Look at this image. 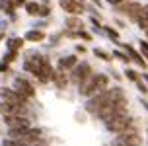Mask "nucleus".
Instances as JSON below:
<instances>
[{"mask_svg": "<svg viewBox=\"0 0 148 146\" xmlns=\"http://www.w3.org/2000/svg\"><path fill=\"white\" fill-rule=\"evenodd\" d=\"M121 97H125V92H123L119 86L117 88H107V90H103V92L96 94L88 103H86V111L92 113V115H96L103 105H107V103L113 101V99H121Z\"/></svg>", "mask_w": 148, "mask_h": 146, "instance_id": "obj_1", "label": "nucleus"}, {"mask_svg": "<svg viewBox=\"0 0 148 146\" xmlns=\"http://www.w3.org/2000/svg\"><path fill=\"white\" fill-rule=\"evenodd\" d=\"M109 88V78L105 74H90L86 80L80 84V95L84 97H90V95H96L99 92H103Z\"/></svg>", "mask_w": 148, "mask_h": 146, "instance_id": "obj_2", "label": "nucleus"}, {"mask_svg": "<svg viewBox=\"0 0 148 146\" xmlns=\"http://www.w3.org/2000/svg\"><path fill=\"white\" fill-rule=\"evenodd\" d=\"M105 129L109 132H125L129 127H131V123H133V119L125 113H117V115L109 117V119H105Z\"/></svg>", "mask_w": 148, "mask_h": 146, "instance_id": "obj_3", "label": "nucleus"}, {"mask_svg": "<svg viewBox=\"0 0 148 146\" xmlns=\"http://www.w3.org/2000/svg\"><path fill=\"white\" fill-rule=\"evenodd\" d=\"M125 111H127V97H121V99H113V101H109L107 105H103V107L96 113V117L101 119V121H105V119L117 115V113H125Z\"/></svg>", "mask_w": 148, "mask_h": 146, "instance_id": "obj_4", "label": "nucleus"}, {"mask_svg": "<svg viewBox=\"0 0 148 146\" xmlns=\"http://www.w3.org/2000/svg\"><path fill=\"white\" fill-rule=\"evenodd\" d=\"M142 8H144V6H142L140 2H131V0H129V2L119 4L117 12H119V14H123V16H129L131 20L136 22V20H138V16H140V12H142Z\"/></svg>", "mask_w": 148, "mask_h": 146, "instance_id": "obj_5", "label": "nucleus"}, {"mask_svg": "<svg viewBox=\"0 0 148 146\" xmlns=\"http://www.w3.org/2000/svg\"><path fill=\"white\" fill-rule=\"evenodd\" d=\"M115 146H140V136L136 134V132H129V131H125V132H121L117 138H115V142H113Z\"/></svg>", "mask_w": 148, "mask_h": 146, "instance_id": "obj_6", "label": "nucleus"}, {"mask_svg": "<svg viewBox=\"0 0 148 146\" xmlns=\"http://www.w3.org/2000/svg\"><path fill=\"white\" fill-rule=\"evenodd\" d=\"M90 74H92V66L88 64V62H82V64H76L72 68V82L74 84H78L80 86L82 82L88 78Z\"/></svg>", "mask_w": 148, "mask_h": 146, "instance_id": "obj_7", "label": "nucleus"}, {"mask_svg": "<svg viewBox=\"0 0 148 146\" xmlns=\"http://www.w3.org/2000/svg\"><path fill=\"white\" fill-rule=\"evenodd\" d=\"M14 90L18 92V94H22L25 99H31V97L35 95V88L31 86L25 78H16L14 80Z\"/></svg>", "mask_w": 148, "mask_h": 146, "instance_id": "obj_8", "label": "nucleus"}, {"mask_svg": "<svg viewBox=\"0 0 148 146\" xmlns=\"http://www.w3.org/2000/svg\"><path fill=\"white\" fill-rule=\"evenodd\" d=\"M0 113H4V115H20V113H25V105L12 103V101H2L0 103Z\"/></svg>", "mask_w": 148, "mask_h": 146, "instance_id": "obj_9", "label": "nucleus"}, {"mask_svg": "<svg viewBox=\"0 0 148 146\" xmlns=\"http://www.w3.org/2000/svg\"><path fill=\"white\" fill-rule=\"evenodd\" d=\"M6 125L10 129H29V119L27 117H20V115H8Z\"/></svg>", "mask_w": 148, "mask_h": 146, "instance_id": "obj_10", "label": "nucleus"}, {"mask_svg": "<svg viewBox=\"0 0 148 146\" xmlns=\"http://www.w3.org/2000/svg\"><path fill=\"white\" fill-rule=\"evenodd\" d=\"M60 8H62L64 12H68V14H72V16H78V14L84 12L82 4L76 2V0H60Z\"/></svg>", "mask_w": 148, "mask_h": 146, "instance_id": "obj_11", "label": "nucleus"}, {"mask_svg": "<svg viewBox=\"0 0 148 146\" xmlns=\"http://www.w3.org/2000/svg\"><path fill=\"white\" fill-rule=\"evenodd\" d=\"M123 49H125V51L131 55V60H134V62H136L138 66H142V68H146V60L142 58V55H140L138 51H134L131 45H123Z\"/></svg>", "mask_w": 148, "mask_h": 146, "instance_id": "obj_12", "label": "nucleus"}, {"mask_svg": "<svg viewBox=\"0 0 148 146\" xmlns=\"http://www.w3.org/2000/svg\"><path fill=\"white\" fill-rule=\"evenodd\" d=\"M76 64H78L76 57H60V60H59V70H60V72H64V70L74 68Z\"/></svg>", "mask_w": 148, "mask_h": 146, "instance_id": "obj_13", "label": "nucleus"}, {"mask_svg": "<svg viewBox=\"0 0 148 146\" xmlns=\"http://www.w3.org/2000/svg\"><path fill=\"white\" fill-rule=\"evenodd\" d=\"M43 39H45V33L41 29H31V31L25 33V41H31V43H39Z\"/></svg>", "mask_w": 148, "mask_h": 146, "instance_id": "obj_14", "label": "nucleus"}, {"mask_svg": "<svg viewBox=\"0 0 148 146\" xmlns=\"http://www.w3.org/2000/svg\"><path fill=\"white\" fill-rule=\"evenodd\" d=\"M136 23H138V27H140V29H146L148 27V6L142 8V12H140V16H138Z\"/></svg>", "mask_w": 148, "mask_h": 146, "instance_id": "obj_15", "label": "nucleus"}, {"mask_svg": "<svg viewBox=\"0 0 148 146\" xmlns=\"http://www.w3.org/2000/svg\"><path fill=\"white\" fill-rule=\"evenodd\" d=\"M39 10H41V6L37 2H25V12L29 16H39Z\"/></svg>", "mask_w": 148, "mask_h": 146, "instance_id": "obj_16", "label": "nucleus"}, {"mask_svg": "<svg viewBox=\"0 0 148 146\" xmlns=\"http://www.w3.org/2000/svg\"><path fill=\"white\" fill-rule=\"evenodd\" d=\"M53 80L57 82V86L59 88H66V84H68V80H66V76H64V72H55V76H53Z\"/></svg>", "mask_w": 148, "mask_h": 146, "instance_id": "obj_17", "label": "nucleus"}, {"mask_svg": "<svg viewBox=\"0 0 148 146\" xmlns=\"http://www.w3.org/2000/svg\"><path fill=\"white\" fill-rule=\"evenodd\" d=\"M125 78H127V80H131V82H134V84H136V82H140L138 72L133 70V68H127V70H125Z\"/></svg>", "mask_w": 148, "mask_h": 146, "instance_id": "obj_18", "label": "nucleus"}, {"mask_svg": "<svg viewBox=\"0 0 148 146\" xmlns=\"http://www.w3.org/2000/svg\"><path fill=\"white\" fill-rule=\"evenodd\" d=\"M66 27L68 29H82V22L76 20V18H70V20H66Z\"/></svg>", "mask_w": 148, "mask_h": 146, "instance_id": "obj_19", "label": "nucleus"}, {"mask_svg": "<svg viewBox=\"0 0 148 146\" xmlns=\"http://www.w3.org/2000/svg\"><path fill=\"white\" fill-rule=\"evenodd\" d=\"M22 45H23L22 39H10V41H8V49H10V51H18Z\"/></svg>", "mask_w": 148, "mask_h": 146, "instance_id": "obj_20", "label": "nucleus"}, {"mask_svg": "<svg viewBox=\"0 0 148 146\" xmlns=\"http://www.w3.org/2000/svg\"><path fill=\"white\" fill-rule=\"evenodd\" d=\"M94 55L97 58H101V60H111V55L107 51H103V49H94Z\"/></svg>", "mask_w": 148, "mask_h": 146, "instance_id": "obj_21", "label": "nucleus"}, {"mask_svg": "<svg viewBox=\"0 0 148 146\" xmlns=\"http://www.w3.org/2000/svg\"><path fill=\"white\" fill-rule=\"evenodd\" d=\"M113 57H117L119 60H123V62H131V57H127L125 53H121V51H115V53H113Z\"/></svg>", "mask_w": 148, "mask_h": 146, "instance_id": "obj_22", "label": "nucleus"}, {"mask_svg": "<svg viewBox=\"0 0 148 146\" xmlns=\"http://www.w3.org/2000/svg\"><path fill=\"white\" fill-rule=\"evenodd\" d=\"M105 33H107V35H109L111 39H113V41H119V33L115 31V29H111V27H105Z\"/></svg>", "mask_w": 148, "mask_h": 146, "instance_id": "obj_23", "label": "nucleus"}, {"mask_svg": "<svg viewBox=\"0 0 148 146\" xmlns=\"http://www.w3.org/2000/svg\"><path fill=\"white\" fill-rule=\"evenodd\" d=\"M140 53L148 58V41H144V39L140 41Z\"/></svg>", "mask_w": 148, "mask_h": 146, "instance_id": "obj_24", "label": "nucleus"}, {"mask_svg": "<svg viewBox=\"0 0 148 146\" xmlns=\"http://www.w3.org/2000/svg\"><path fill=\"white\" fill-rule=\"evenodd\" d=\"M136 88L140 90L142 94H148V86H146V84H142V80H140V82H136Z\"/></svg>", "mask_w": 148, "mask_h": 146, "instance_id": "obj_25", "label": "nucleus"}, {"mask_svg": "<svg viewBox=\"0 0 148 146\" xmlns=\"http://www.w3.org/2000/svg\"><path fill=\"white\" fill-rule=\"evenodd\" d=\"M123 2H129V0H107V4H111V6H119Z\"/></svg>", "mask_w": 148, "mask_h": 146, "instance_id": "obj_26", "label": "nucleus"}, {"mask_svg": "<svg viewBox=\"0 0 148 146\" xmlns=\"http://www.w3.org/2000/svg\"><path fill=\"white\" fill-rule=\"evenodd\" d=\"M76 53H82V55H84V53H86V47H84V45H76Z\"/></svg>", "mask_w": 148, "mask_h": 146, "instance_id": "obj_27", "label": "nucleus"}, {"mask_svg": "<svg viewBox=\"0 0 148 146\" xmlns=\"http://www.w3.org/2000/svg\"><path fill=\"white\" fill-rule=\"evenodd\" d=\"M80 37H82V39H86V41L92 39V35H90V33H84V31H80Z\"/></svg>", "mask_w": 148, "mask_h": 146, "instance_id": "obj_28", "label": "nucleus"}, {"mask_svg": "<svg viewBox=\"0 0 148 146\" xmlns=\"http://www.w3.org/2000/svg\"><path fill=\"white\" fill-rule=\"evenodd\" d=\"M27 0H14V6H22V4H25Z\"/></svg>", "mask_w": 148, "mask_h": 146, "instance_id": "obj_29", "label": "nucleus"}, {"mask_svg": "<svg viewBox=\"0 0 148 146\" xmlns=\"http://www.w3.org/2000/svg\"><path fill=\"white\" fill-rule=\"evenodd\" d=\"M4 70H8V66H6V62H2V64H0V72H4Z\"/></svg>", "mask_w": 148, "mask_h": 146, "instance_id": "obj_30", "label": "nucleus"}, {"mask_svg": "<svg viewBox=\"0 0 148 146\" xmlns=\"http://www.w3.org/2000/svg\"><path fill=\"white\" fill-rule=\"evenodd\" d=\"M140 103H142V107H144V109L148 111V101H144V99H140Z\"/></svg>", "mask_w": 148, "mask_h": 146, "instance_id": "obj_31", "label": "nucleus"}, {"mask_svg": "<svg viewBox=\"0 0 148 146\" xmlns=\"http://www.w3.org/2000/svg\"><path fill=\"white\" fill-rule=\"evenodd\" d=\"M140 78H144V82H148V72H142V76Z\"/></svg>", "mask_w": 148, "mask_h": 146, "instance_id": "obj_32", "label": "nucleus"}, {"mask_svg": "<svg viewBox=\"0 0 148 146\" xmlns=\"http://www.w3.org/2000/svg\"><path fill=\"white\" fill-rule=\"evenodd\" d=\"M92 2H96L97 6H101V2H99V0H92Z\"/></svg>", "mask_w": 148, "mask_h": 146, "instance_id": "obj_33", "label": "nucleus"}, {"mask_svg": "<svg viewBox=\"0 0 148 146\" xmlns=\"http://www.w3.org/2000/svg\"><path fill=\"white\" fill-rule=\"evenodd\" d=\"M144 31H146V37H148V27H146V29H144Z\"/></svg>", "mask_w": 148, "mask_h": 146, "instance_id": "obj_34", "label": "nucleus"}, {"mask_svg": "<svg viewBox=\"0 0 148 146\" xmlns=\"http://www.w3.org/2000/svg\"><path fill=\"white\" fill-rule=\"evenodd\" d=\"M76 2H80V0H76Z\"/></svg>", "mask_w": 148, "mask_h": 146, "instance_id": "obj_35", "label": "nucleus"}]
</instances>
